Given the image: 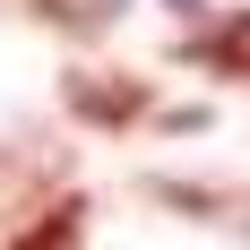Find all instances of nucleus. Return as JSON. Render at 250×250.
I'll return each instance as SVG.
<instances>
[{"label": "nucleus", "mask_w": 250, "mask_h": 250, "mask_svg": "<svg viewBox=\"0 0 250 250\" xmlns=\"http://www.w3.org/2000/svg\"><path fill=\"white\" fill-rule=\"evenodd\" d=\"M61 104H69L86 129H129V121H147V86L121 69H69L61 78Z\"/></svg>", "instance_id": "obj_1"}, {"label": "nucleus", "mask_w": 250, "mask_h": 250, "mask_svg": "<svg viewBox=\"0 0 250 250\" xmlns=\"http://www.w3.org/2000/svg\"><path fill=\"white\" fill-rule=\"evenodd\" d=\"M173 52L199 61V69H216V78H242V86H250V9H225L216 26H190Z\"/></svg>", "instance_id": "obj_2"}, {"label": "nucleus", "mask_w": 250, "mask_h": 250, "mask_svg": "<svg viewBox=\"0 0 250 250\" xmlns=\"http://www.w3.org/2000/svg\"><path fill=\"white\" fill-rule=\"evenodd\" d=\"M78 225H86V199H61V207H43L9 250H78Z\"/></svg>", "instance_id": "obj_3"}]
</instances>
